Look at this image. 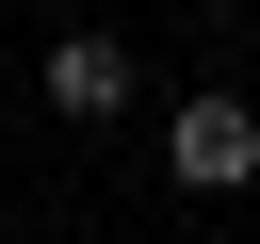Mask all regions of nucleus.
Masks as SVG:
<instances>
[{"instance_id": "f257e3e1", "label": "nucleus", "mask_w": 260, "mask_h": 244, "mask_svg": "<svg viewBox=\"0 0 260 244\" xmlns=\"http://www.w3.org/2000/svg\"><path fill=\"white\" fill-rule=\"evenodd\" d=\"M162 179H179V195H244V179H260V114H244V98H179V114H162Z\"/></svg>"}, {"instance_id": "f03ea898", "label": "nucleus", "mask_w": 260, "mask_h": 244, "mask_svg": "<svg viewBox=\"0 0 260 244\" xmlns=\"http://www.w3.org/2000/svg\"><path fill=\"white\" fill-rule=\"evenodd\" d=\"M49 114H130V49L114 33H65L49 49Z\"/></svg>"}]
</instances>
